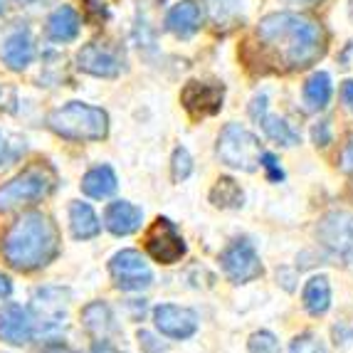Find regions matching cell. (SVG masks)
Segmentation results:
<instances>
[{"label": "cell", "instance_id": "32", "mask_svg": "<svg viewBox=\"0 0 353 353\" xmlns=\"http://www.w3.org/2000/svg\"><path fill=\"white\" fill-rule=\"evenodd\" d=\"M312 136H314V143H316V146H326V143H331V129H329V121H319V124L314 126Z\"/></svg>", "mask_w": 353, "mask_h": 353}, {"label": "cell", "instance_id": "6", "mask_svg": "<svg viewBox=\"0 0 353 353\" xmlns=\"http://www.w3.org/2000/svg\"><path fill=\"white\" fill-rule=\"evenodd\" d=\"M316 237L336 259L353 270V212L336 210L324 215L316 228Z\"/></svg>", "mask_w": 353, "mask_h": 353}, {"label": "cell", "instance_id": "21", "mask_svg": "<svg viewBox=\"0 0 353 353\" xmlns=\"http://www.w3.org/2000/svg\"><path fill=\"white\" fill-rule=\"evenodd\" d=\"M79 32V15L70 6H62L50 15L48 35L54 42H72Z\"/></svg>", "mask_w": 353, "mask_h": 353}, {"label": "cell", "instance_id": "34", "mask_svg": "<svg viewBox=\"0 0 353 353\" xmlns=\"http://www.w3.org/2000/svg\"><path fill=\"white\" fill-rule=\"evenodd\" d=\"M341 97H343V101H346V104L351 106V112H353V82H351V79H348V82H343Z\"/></svg>", "mask_w": 353, "mask_h": 353}, {"label": "cell", "instance_id": "29", "mask_svg": "<svg viewBox=\"0 0 353 353\" xmlns=\"http://www.w3.org/2000/svg\"><path fill=\"white\" fill-rule=\"evenodd\" d=\"M289 353H326V348L314 334H299L289 343Z\"/></svg>", "mask_w": 353, "mask_h": 353}, {"label": "cell", "instance_id": "2", "mask_svg": "<svg viewBox=\"0 0 353 353\" xmlns=\"http://www.w3.org/2000/svg\"><path fill=\"white\" fill-rule=\"evenodd\" d=\"M8 265L18 272H35L48 267L59 254V232L42 212H28L8 230L3 240Z\"/></svg>", "mask_w": 353, "mask_h": 353}, {"label": "cell", "instance_id": "13", "mask_svg": "<svg viewBox=\"0 0 353 353\" xmlns=\"http://www.w3.org/2000/svg\"><path fill=\"white\" fill-rule=\"evenodd\" d=\"M67 292L62 289H42L32 301V321H40L42 331L50 334L52 329H59V321L67 312Z\"/></svg>", "mask_w": 353, "mask_h": 353}, {"label": "cell", "instance_id": "10", "mask_svg": "<svg viewBox=\"0 0 353 353\" xmlns=\"http://www.w3.org/2000/svg\"><path fill=\"white\" fill-rule=\"evenodd\" d=\"M153 324L168 339L185 341L198 331V314L188 306L178 304H159L153 309Z\"/></svg>", "mask_w": 353, "mask_h": 353}, {"label": "cell", "instance_id": "38", "mask_svg": "<svg viewBox=\"0 0 353 353\" xmlns=\"http://www.w3.org/2000/svg\"><path fill=\"white\" fill-rule=\"evenodd\" d=\"M48 353H70V351H65V348H50Z\"/></svg>", "mask_w": 353, "mask_h": 353}, {"label": "cell", "instance_id": "20", "mask_svg": "<svg viewBox=\"0 0 353 353\" xmlns=\"http://www.w3.org/2000/svg\"><path fill=\"white\" fill-rule=\"evenodd\" d=\"M82 319H84V326H87L89 334L94 336V339H101V341H104L109 334H114V331H117L112 309H109L104 301H94V304L84 306Z\"/></svg>", "mask_w": 353, "mask_h": 353}, {"label": "cell", "instance_id": "5", "mask_svg": "<svg viewBox=\"0 0 353 353\" xmlns=\"http://www.w3.org/2000/svg\"><path fill=\"white\" fill-rule=\"evenodd\" d=\"M262 143L250 129L240 124H228L220 131L218 139V159L230 168L240 171H257L259 159H262Z\"/></svg>", "mask_w": 353, "mask_h": 353}, {"label": "cell", "instance_id": "39", "mask_svg": "<svg viewBox=\"0 0 353 353\" xmlns=\"http://www.w3.org/2000/svg\"><path fill=\"white\" fill-rule=\"evenodd\" d=\"M348 12H351V20H353V0H351V8H348Z\"/></svg>", "mask_w": 353, "mask_h": 353}, {"label": "cell", "instance_id": "22", "mask_svg": "<svg viewBox=\"0 0 353 353\" xmlns=\"http://www.w3.org/2000/svg\"><path fill=\"white\" fill-rule=\"evenodd\" d=\"M331 77L326 72H314L304 84V104L309 112H321L331 101Z\"/></svg>", "mask_w": 353, "mask_h": 353}, {"label": "cell", "instance_id": "23", "mask_svg": "<svg viewBox=\"0 0 353 353\" xmlns=\"http://www.w3.org/2000/svg\"><path fill=\"white\" fill-rule=\"evenodd\" d=\"M254 121L262 126V131H265L274 143H282V146H296V143H299V134H296V131L292 129L284 119L272 117V114L262 112Z\"/></svg>", "mask_w": 353, "mask_h": 353}, {"label": "cell", "instance_id": "36", "mask_svg": "<svg viewBox=\"0 0 353 353\" xmlns=\"http://www.w3.org/2000/svg\"><path fill=\"white\" fill-rule=\"evenodd\" d=\"M10 292H12L10 279H8L6 274H0V299H3V296H10Z\"/></svg>", "mask_w": 353, "mask_h": 353}, {"label": "cell", "instance_id": "8", "mask_svg": "<svg viewBox=\"0 0 353 353\" xmlns=\"http://www.w3.org/2000/svg\"><path fill=\"white\" fill-rule=\"evenodd\" d=\"M109 274L114 279V287L121 292H141L153 282L151 267L136 250H121L114 254L109 262Z\"/></svg>", "mask_w": 353, "mask_h": 353}, {"label": "cell", "instance_id": "33", "mask_svg": "<svg viewBox=\"0 0 353 353\" xmlns=\"http://www.w3.org/2000/svg\"><path fill=\"white\" fill-rule=\"evenodd\" d=\"M139 341H141V346H143V351H148V353H159V351H165V346L163 343H153L156 339H153L148 331H139Z\"/></svg>", "mask_w": 353, "mask_h": 353}, {"label": "cell", "instance_id": "18", "mask_svg": "<svg viewBox=\"0 0 353 353\" xmlns=\"http://www.w3.org/2000/svg\"><path fill=\"white\" fill-rule=\"evenodd\" d=\"M70 228L77 240H92L101 232V223L89 203H72L70 205Z\"/></svg>", "mask_w": 353, "mask_h": 353}, {"label": "cell", "instance_id": "16", "mask_svg": "<svg viewBox=\"0 0 353 353\" xmlns=\"http://www.w3.org/2000/svg\"><path fill=\"white\" fill-rule=\"evenodd\" d=\"M201 20H203V12L201 6L195 3V0H181L178 6H173L165 15V30L173 32L176 37H190L198 32L201 28Z\"/></svg>", "mask_w": 353, "mask_h": 353}, {"label": "cell", "instance_id": "28", "mask_svg": "<svg viewBox=\"0 0 353 353\" xmlns=\"http://www.w3.org/2000/svg\"><path fill=\"white\" fill-rule=\"evenodd\" d=\"M248 348H250V353H282L277 336L272 334V331H254V334L250 336Z\"/></svg>", "mask_w": 353, "mask_h": 353}, {"label": "cell", "instance_id": "25", "mask_svg": "<svg viewBox=\"0 0 353 353\" xmlns=\"http://www.w3.org/2000/svg\"><path fill=\"white\" fill-rule=\"evenodd\" d=\"M210 201L212 205L218 208H242L245 195H242V188L232 178H218L215 188L210 190Z\"/></svg>", "mask_w": 353, "mask_h": 353}, {"label": "cell", "instance_id": "17", "mask_svg": "<svg viewBox=\"0 0 353 353\" xmlns=\"http://www.w3.org/2000/svg\"><path fill=\"white\" fill-rule=\"evenodd\" d=\"M301 301H304V309L312 316H324L331 309V284L324 274H316L309 282L304 284V292H301Z\"/></svg>", "mask_w": 353, "mask_h": 353}, {"label": "cell", "instance_id": "14", "mask_svg": "<svg viewBox=\"0 0 353 353\" xmlns=\"http://www.w3.org/2000/svg\"><path fill=\"white\" fill-rule=\"evenodd\" d=\"M79 70L89 72L94 77H117L121 72V57L119 52H114L112 48L99 45V42H92L87 48L79 50Z\"/></svg>", "mask_w": 353, "mask_h": 353}, {"label": "cell", "instance_id": "27", "mask_svg": "<svg viewBox=\"0 0 353 353\" xmlns=\"http://www.w3.org/2000/svg\"><path fill=\"white\" fill-rule=\"evenodd\" d=\"M193 173V159H190L188 148L178 146L176 151H173V159H171V176L176 183H183L185 178Z\"/></svg>", "mask_w": 353, "mask_h": 353}, {"label": "cell", "instance_id": "26", "mask_svg": "<svg viewBox=\"0 0 353 353\" xmlns=\"http://www.w3.org/2000/svg\"><path fill=\"white\" fill-rule=\"evenodd\" d=\"M210 8V15L215 23H228L235 20L245 8V0H205Z\"/></svg>", "mask_w": 353, "mask_h": 353}, {"label": "cell", "instance_id": "4", "mask_svg": "<svg viewBox=\"0 0 353 353\" xmlns=\"http://www.w3.org/2000/svg\"><path fill=\"white\" fill-rule=\"evenodd\" d=\"M54 188V173L48 165H30L18 178L0 185V212L18 210L30 203L48 198Z\"/></svg>", "mask_w": 353, "mask_h": 353}, {"label": "cell", "instance_id": "1", "mask_svg": "<svg viewBox=\"0 0 353 353\" xmlns=\"http://www.w3.org/2000/svg\"><path fill=\"white\" fill-rule=\"evenodd\" d=\"M257 37L274 52L279 62L292 70L314 65L326 50L321 25L296 12H272L259 20Z\"/></svg>", "mask_w": 353, "mask_h": 353}, {"label": "cell", "instance_id": "37", "mask_svg": "<svg viewBox=\"0 0 353 353\" xmlns=\"http://www.w3.org/2000/svg\"><path fill=\"white\" fill-rule=\"evenodd\" d=\"M284 3H289V6H314L319 0H284Z\"/></svg>", "mask_w": 353, "mask_h": 353}, {"label": "cell", "instance_id": "31", "mask_svg": "<svg viewBox=\"0 0 353 353\" xmlns=\"http://www.w3.org/2000/svg\"><path fill=\"white\" fill-rule=\"evenodd\" d=\"M339 168L343 173H353V134L346 139V146H343L341 156H339Z\"/></svg>", "mask_w": 353, "mask_h": 353}, {"label": "cell", "instance_id": "11", "mask_svg": "<svg viewBox=\"0 0 353 353\" xmlns=\"http://www.w3.org/2000/svg\"><path fill=\"white\" fill-rule=\"evenodd\" d=\"M223 97L225 89L218 87V84L188 82L181 92V104L193 117H212L223 109Z\"/></svg>", "mask_w": 353, "mask_h": 353}, {"label": "cell", "instance_id": "15", "mask_svg": "<svg viewBox=\"0 0 353 353\" xmlns=\"http://www.w3.org/2000/svg\"><path fill=\"white\" fill-rule=\"evenodd\" d=\"M141 223H143V210L136 208L134 203H129V201L109 203V208H106V212H104L106 230L117 237H126V235H131V232H136V230L141 228Z\"/></svg>", "mask_w": 353, "mask_h": 353}, {"label": "cell", "instance_id": "7", "mask_svg": "<svg viewBox=\"0 0 353 353\" xmlns=\"http://www.w3.org/2000/svg\"><path fill=\"white\" fill-rule=\"evenodd\" d=\"M146 252L159 265H176L185 257V240L178 232L176 223L168 218H156L146 232Z\"/></svg>", "mask_w": 353, "mask_h": 353}, {"label": "cell", "instance_id": "19", "mask_svg": "<svg viewBox=\"0 0 353 353\" xmlns=\"http://www.w3.org/2000/svg\"><path fill=\"white\" fill-rule=\"evenodd\" d=\"M117 185H119L117 173H114L109 165H97V168L84 173V178H82V190L89 198H97V201L109 198V195L117 190Z\"/></svg>", "mask_w": 353, "mask_h": 353}, {"label": "cell", "instance_id": "35", "mask_svg": "<svg viewBox=\"0 0 353 353\" xmlns=\"http://www.w3.org/2000/svg\"><path fill=\"white\" fill-rule=\"evenodd\" d=\"M92 353H121V351H119V348H114L112 343L99 341V343H94V348H92Z\"/></svg>", "mask_w": 353, "mask_h": 353}, {"label": "cell", "instance_id": "30", "mask_svg": "<svg viewBox=\"0 0 353 353\" xmlns=\"http://www.w3.org/2000/svg\"><path fill=\"white\" fill-rule=\"evenodd\" d=\"M259 165H262V168L267 171V178H270L272 183L284 181V171L279 168L277 159H274L272 153H262V159H259Z\"/></svg>", "mask_w": 353, "mask_h": 353}, {"label": "cell", "instance_id": "9", "mask_svg": "<svg viewBox=\"0 0 353 353\" xmlns=\"http://www.w3.org/2000/svg\"><path fill=\"white\" fill-rule=\"evenodd\" d=\"M220 265H223L225 277L232 284H248L265 274V267L259 262L257 250H254L248 240L232 242V245L220 254Z\"/></svg>", "mask_w": 353, "mask_h": 353}, {"label": "cell", "instance_id": "3", "mask_svg": "<svg viewBox=\"0 0 353 353\" xmlns=\"http://www.w3.org/2000/svg\"><path fill=\"white\" fill-rule=\"evenodd\" d=\"M50 129L72 141H101L109 134V117L99 106L72 101L50 114Z\"/></svg>", "mask_w": 353, "mask_h": 353}, {"label": "cell", "instance_id": "12", "mask_svg": "<svg viewBox=\"0 0 353 353\" xmlns=\"http://www.w3.org/2000/svg\"><path fill=\"white\" fill-rule=\"evenodd\" d=\"M35 336V321L20 304H8L0 309V341L10 346H25Z\"/></svg>", "mask_w": 353, "mask_h": 353}, {"label": "cell", "instance_id": "24", "mask_svg": "<svg viewBox=\"0 0 353 353\" xmlns=\"http://www.w3.org/2000/svg\"><path fill=\"white\" fill-rule=\"evenodd\" d=\"M0 54L6 57V62L12 67V70H23V67H28L30 62H32L35 50H32L30 37L23 35V32H18V35H12L10 40L6 42V48L0 50Z\"/></svg>", "mask_w": 353, "mask_h": 353}]
</instances>
